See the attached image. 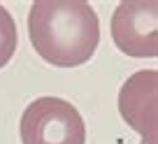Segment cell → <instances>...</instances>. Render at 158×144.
<instances>
[{
	"mask_svg": "<svg viewBox=\"0 0 158 144\" xmlns=\"http://www.w3.org/2000/svg\"><path fill=\"white\" fill-rule=\"evenodd\" d=\"M30 44L56 68L91 60L100 42V19L86 0H35L28 10Z\"/></svg>",
	"mask_w": 158,
	"mask_h": 144,
	"instance_id": "6da1fadb",
	"label": "cell"
},
{
	"mask_svg": "<svg viewBox=\"0 0 158 144\" xmlns=\"http://www.w3.org/2000/svg\"><path fill=\"white\" fill-rule=\"evenodd\" d=\"M21 144H86V125L72 102L44 95L28 105L19 123Z\"/></svg>",
	"mask_w": 158,
	"mask_h": 144,
	"instance_id": "7a4b0ae2",
	"label": "cell"
},
{
	"mask_svg": "<svg viewBox=\"0 0 158 144\" xmlns=\"http://www.w3.org/2000/svg\"><path fill=\"white\" fill-rule=\"evenodd\" d=\"M158 0H121L112 14L114 44L133 58L158 54Z\"/></svg>",
	"mask_w": 158,
	"mask_h": 144,
	"instance_id": "3957f363",
	"label": "cell"
},
{
	"mask_svg": "<svg viewBox=\"0 0 158 144\" xmlns=\"http://www.w3.org/2000/svg\"><path fill=\"white\" fill-rule=\"evenodd\" d=\"M156 70H139L121 86V119L142 137V144H156Z\"/></svg>",
	"mask_w": 158,
	"mask_h": 144,
	"instance_id": "277c9868",
	"label": "cell"
},
{
	"mask_svg": "<svg viewBox=\"0 0 158 144\" xmlns=\"http://www.w3.org/2000/svg\"><path fill=\"white\" fill-rule=\"evenodd\" d=\"M16 42H19L16 23L10 12L0 5V68H5L12 60V56L16 51Z\"/></svg>",
	"mask_w": 158,
	"mask_h": 144,
	"instance_id": "5b68a950",
	"label": "cell"
}]
</instances>
